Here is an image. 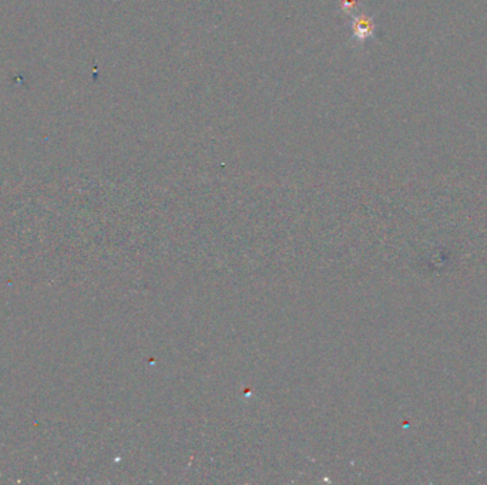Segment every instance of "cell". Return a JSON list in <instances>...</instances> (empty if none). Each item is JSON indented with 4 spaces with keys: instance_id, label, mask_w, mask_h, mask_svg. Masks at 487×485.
Masks as SVG:
<instances>
[{
    "instance_id": "1",
    "label": "cell",
    "mask_w": 487,
    "mask_h": 485,
    "mask_svg": "<svg viewBox=\"0 0 487 485\" xmlns=\"http://www.w3.org/2000/svg\"><path fill=\"white\" fill-rule=\"evenodd\" d=\"M372 27H374V24L368 17H360L358 20V24H356V35L360 39L368 38L372 33Z\"/></svg>"
}]
</instances>
